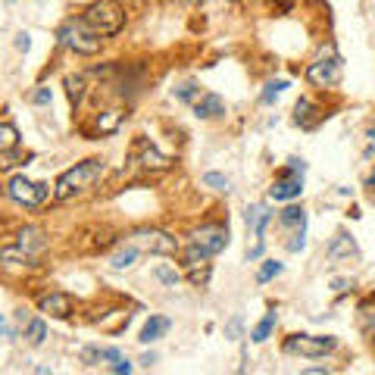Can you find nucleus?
Returning <instances> with one entry per match:
<instances>
[{
  "instance_id": "1",
  "label": "nucleus",
  "mask_w": 375,
  "mask_h": 375,
  "mask_svg": "<svg viewBox=\"0 0 375 375\" xmlns=\"http://www.w3.org/2000/svg\"><path fill=\"white\" fill-rule=\"evenodd\" d=\"M100 175H103V162H100V160L75 162L72 169H66V172L60 175L53 197H56V200H69V197H75V194H81V191H88V188L97 185Z\"/></svg>"
},
{
  "instance_id": "2",
  "label": "nucleus",
  "mask_w": 375,
  "mask_h": 375,
  "mask_svg": "<svg viewBox=\"0 0 375 375\" xmlns=\"http://www.w3.org/2000/svg\"><path fill=\"white\" fill-rule=\"evenodd\" d=\"M81 19H85L88 28H94L100 38H106V35H116V31L122 28L125 12H122V6H119V0H94Z\"/></svg>"
},
{
  "instance_id": "3",
  "label": "nucleus",
  "mask_w": 375,
  "mask_h": 375,
  "mask_svg": "<svg viewBox=\"0 0 375 375\" xmlns=\"http://www.w3.org/2000/svg\"><path fill=\"white\" fill-rule=\"evenodd\" d=\"M56 38H60V44H66L69 50H75V53H81V56H91L100 50V35L94 28H88L85 19H69V22H62Z\"/></svg>"
},
{
  "instance_id": "4",
  "label": "nucleus",
  "mask_w": 375,
  "mask_h": 375,
  "mask_svg": "<svg viewBox=\"0 0 375 375\" xmlns=\"http://www.w3.org/2000/svg\"><path fill=\"white\" fill-rule=\"evenodd\" d=\"M44 247H47L44 231L35 228V225H28V228H22L16 235V244H12V247L0 250V256H3V260H12V262H35L38 256L44 253Z\"/></svg>"
},
{
  "instance_id": "5",
  "label": "nucleus",
  "mask_w": 375,
  "mask_h": 375,
  "mask_svg": "<svg viewBox=\"0 0 375 375\" xmlns=\"http://www.w3.org/2000/svg\"><path fill=\"white\" fill-rule=\"evenodd\" d=\"M338 347V338L331 335H291L285 341V353H297V356H306V360H316V356H325Z\"/></svg>"
},
{
  "instance_id": "6",
  "label": "nucleus",
  "mask_w": 375,
  "mask_h": 375,
  "mask_svg": "<svg viewBox=\"0 0 375 375\" xmlns=\"http://www.w3.org/2000/svg\"><path fill=\"white\" fill-rule=\"evenodd\" d=\"M341 72H344V60L335 53V50H328V53H322L316 62H310L306 78H310V85H316V88H331V85L341 81Z\"/></svg>"
},
{
  "instance_id": "7",
  "label": "nucleus",
  "mask_w": 375,
  "mask_h": 375,
  "mask_svg": "<svg viewBox=\"0 0 375 375\" xmlns=\"http://www.w3.org/2000/svg\"><path fill=\"white\" fill-rule=\"evenodd\" d=\"M6 194H10L16 203L22 206H38L47 200V185H41V181H28L25 175H12L10 185H6Z\"/></svg>"
},
{
  "instance_id": "8",
  "label": "nucleus",
  "mask_w": 375,
  "mask_h": 375,
  "mask_svg": "<svg viewBox=\"0 0 375 375\" xmlns=\"http://www.w3.org/2000/svg\"><path fill=\"white\" fill-rule=\"evenodd\" d=\"M191 244H197L206 253H219L228 247V228L225 225H200L197 231H191Z\"/></svg>"
},
{
  "instance_id": "9",
  "label": "nucleus",
  "mask_w": 375,
  "mask_h": 375,
  "mask_svg": "<svg viewBox=\"0 0 375 375\" xmlns=\"http://www.w3.org/2000/svg\"><path fill=\"white\" fill-rule=\"evenodd\" d=\"M303 191V172H294V169H281V175L272 181L269 188V197L272 200H294Z\"/></svg>"
},
{
  "instance_id": "10",
  "label": "nucleus",
  "mask_w": 375,
  "mask_h": 375,
  "mask_svg": "<svg viewBox=\"0 0 375 375\" xmlns=\"http://www.w3.org/2000/svg\"><path fill=\"white\" fill-rule=\"evenodd\" d=\"M185 269L191 272L194 285H206V278H210V253L200 250L197 244H191V247L185 250Z\"/></svg>"
},
{
  "instance_id": "11",
  "label": "nucleus",
  "mask_w": 375,
  "mask_h": 375,
  "mask_svg": "<svg viewBox=\"0 0 375 375\" xmlns=\"http://www.w3.org/2000/svg\"><path fill=\"white\" fill-rule=\"evenodd\" d=\"M135 244L141 250H150V253H175L178 250V244H175V238H169L166 231H138L135 235Z\"/></svg>"
},
{
  "instance_id": "12",
  "label": "nucleus",
  "mask_w": 375,
  "mask_h": 375,
  "mask_svg": "<svg viewBox=\"0 0 375 375\" xmlns=\"http://www.w3.org/2000/svg\"><path fill=\"white\" fill-rule=\"evenodd\" d=\"M135 162H141V166L150 169V172H166V169L172 166V160H169V156H162L160 150H156L153 144H147L144 138L135 144Z\"/></svg>"
},
{
  "instance_id": "13",
  "label": "nucleus",
  "mask_w": 375,
  "mask_h": 375,
  "mask_svg": "<svg viewBox=\"0 0 375 375\" xmlns=\"http://www.w3.org/2000/svg\"><path fill=\"white\" fill-rule=\"evenodd\" d=\"M38 306H41L44 316L66 319L69 312H72V297H69V294H62V291H50V294H44Z\"/></svg>"
},
{
  "instance_id": "14",
  "label": "nucleus",
  "mask_w": 375,
  "mask_h": 375,
  "mask_svg": "<svg viewBox=\"0 0 375 375\" xmlns=\"http://www.w3.org/2000/svg\"><path fill=\"white\" fill-rule=\"evenodd\" d=\"M225 112V100L219 97V94H200L197 100H194V116L197 119H216Z\"/></svg>"
},
{
  "instance_id": "15",
  "label": "nucleus",
  "mask_w": 375,
  "mask_h": 375,
  "mask_svg": "<svg viewBox=\"0 0 375 375\" xmlns=\"http://www.w3.org/2000/svg\"><path fill=\"white\" fill-rule=\"evenodd\" d=\"M269 219H272V212H269L266 203H253V206H247V212H244V222H247V228L253 231L256 238H262V231H266Z\"/></svg>"
},
{
  "instance_id": "16",
  "label": "nucleus",
  "mask_w": 375,
  "mask_h": 375,
  "mask_svg": "<svg viewBox=\"0 0 375 375\" xmlns=\"http://www.w3.org/2000/svg\"><path fill=\"white\" fill-rule=\"evenodd\" d=\"M169 325H172V322H169L166 316H150V319H147V325L141 328V338H138V341H141V344H153V341H160V338L169 331Z\"/></svg>"
},
{
  "instance_id": "17",
  "label": "nucleus",
  "mask_w": 375,
  "mask_h": 375,
  "mask_svg": "<svg viewBox=\"0 0 375 375\" xmlns=\"http://www.w3.org/2000/svg\"><path fill=\"white\" fill-rule=\"evenodd\" d=\"M122 110H106L97 116V122H94V135H112V131L122 125Z\"/></svg>"
},
{
  "instance_id": "18",
  "label": "nucleus",
  "mask_w": 375,
  "mask_h": 375,
  "mask_svg": "<svg viewBox=\"0 0 375 375\" xmlns=\"http://www.w3.org/2000/svg\"><path fill=\"white\" fill-rule=\"evenodd\" d=\"M325 253L331 256V260H341V256H356V244H353V238L350 235H335V241L328 244V250Z\"/></svg>"
},
{
  "instance_id": "19",
  "label": "nucleus",
  "mask_w": 375,
  "mask_h": 375,
  "mask_svg": "<svg viewBox=\"0 0 375 375\" xmlns=\"http://www.w3.org/2000/svg\"><path fill=\"white\" fill-rule=\"evenodd\" d=\"M19 147V131L12 122H0V160H6V153Z\"/></svg>"
},
{
  "instance_id": "20",
  "label": "nucleus",
  "mask_w": 375,
  "mask_h": 375,
  "mask_svg": "<svg viewBox=\"0 0 375 375\" xmlns=\"http://www.w3.org/2000/svg\"><path fill=\"white\" fill-rule=\"evenodd\" d=\"M138 253H141V247H138L135 241L125 244V247L119 250V253H112L110 266H112V269H119V272H122V269H131V266H135V260H138Z\"/></svg>"
},
{
  "instance_id": "21",
  "label": "nucleus",
  "mask_w": 375,
  "mask_h": 375,
  "mask_svg": "<svg viewBox=\"0 0 375 375\" xmlns=\"http://www.w3.org/2000/svg\"><path fill=\"white\" fill-rule=\"evenodd\" d=\"M312 112H316V106L310 103V100H297V106H294V122L297 125H303V128H312V125H316V116H312Z\"/></svg>"
},
{
  "instance_id": "22",
  "label": "nucleus",
  "mask_w": 375,
  "mask_h": 375,
  "mask_svg": "<svg viewBox=\"0 0 375 375\" xmlns=\"http://www.w3.org/2000/svg\"><path fill=\"white\" fill-rule=\"evenodd\" d=\"M275 319H278V316H275V310H269L266 316H262V322L256 325L253 331H250V341H256V344H262V341H266V338L272 335V328H275Z\"/></svg>"
},
{
  "instance_id": "23",
  "label": "nucleus",
  "mask_w": 375,
  "mask_h": 375,
  "mask_svg": "<svg viewBox=\"0 0 375 375\" xmlns=\"http://www.w3.org/2000/svg\"><path fill=\"white\" fill-rule=\"evenodd\" d=\"M25 338H28L31 347H41L44 338H47V325H44V319H31V322H28V331H25Z\"/></svg>"
},
{
  "instance_id": "24",
  "label": "nucleus",
  "mask_w": 375,
  "mask_h": 375,
  "mask_svg": "<svg viewBox=\"0 0 375 375\" xmlns=\"http://www.w3.org/2000/svg\"><path fill=\"white\" fill-rule=\"evenodd\" d=\"M66 88H69V100H72V103H81V97H85V78H81V75H69Z\"/></svg>"
},
{
  "instance_id": "25",
  "label": "nucleus",
  "mask_w": 375,
  "mask_h": 375,
  "mask_svg": "<svg viewBox=\"0 0 375 375\" xmlns=\"http://www.w3.org/2000/svg\"><path fill=\"white\" fill-rule=\"evenodd\" d=\"M285 88H288V81H269V85H266V91H262L260 94V100H262V103H272V100H278L281 97V94H285Z\"/></svg>"
},
{
  "instance_id": "26",
  "label": "nucleus",
  "mask_w": 375,
  "mask_h": 375,
  "mask_svg": "<svg viewBox=\"0 0 375 375\" xmlns=\"http://www.w3.org/2000/svg\"><path fill=\"white\" fill-rule=\"evenodd\" d=\"M278 222L281 225H303L306 216H303V210H300V206H288V210H281Z\"/></svg>"
},
{
  "instance_id": "27",
  "label": "nucleus",
  "mask_w": 375,
  "mask_h": 375,
  "mask_svg": "<svg viewBox=\"0 0 375 375\" xmlns=\"http://www.w3.org/2000/svg\"><path fill=\"white\" fill-rule=\"evenodd\" d=\"M360 312H362V325H366V331L369 335H375V297H369L366 303L360 306Z\"/></svg>"
},
{
  "instance_id": "28",
  "label": "nucleus",
  "mask_w": 375,
  "mask_h": 375,
  "mask_svg": "<svg viewBox=\"0 0 375 375\" xmlns=\"http://www.w3.org/2000/svg\"><path fill=\"white\" fill-rule=\"evenodd\" d=\"M175 97H178V100H185V103H194V100L200 97V88L194 85V81H185V85H178V88H175Z\"/></svg>"
},
{
  "instance_id": "29",
  "label": "nucleus",
  "mask_w": 375,
  "mask_h": 375,
  "mask_svg": "<svg viewBox=\"0 0 375 375\" xmlns=\"http://www.w3.org/2000/svg\"><path fill=\"white\" fill-rule=\"evenodd\" d=\"M203 185L212 188V191H228L231 181L225 178V175H219V172H206V175H203Z\"/></svg>"
},
{
  "instance_id": "30",
  "label": "nucleus",
  "mask_w": 375,
  "mask_h": 375,
  "mask_svg": "<svg viewBox=\"0 0 375 375\" xmlns=\"http://www.w3.org/2000/svg\"><path fill=\"white\" fill-rule=\"evenodd\" d=\"M275 275H281V262H262V269L260 272H256V281H260V285H266V281H272Z\"/></svg>"
},
{
  "instance_id": "31",
  "label": "nucleus",
  "mask_w": 375,
  "mask_h": 375,
  "mask_svg": "<svg viewBox=\"0 0 375 375\" xmlns=\"http://www.w3.org/2000/svg\"><path fill=\"white\" fill-rule=\"evenodd\" d=\"M153 275L162 281V285H169V288H175V285H178V278H181V275L175 272V269H169V266H156Z\"/></svg>"
},
{
  "instance_id": "32",
  "label": "nucleus",
  "mask_w": 375,
  "mask_h": 375,
  "mask_svg": "<svg viewBox=\"0 0 375 375\" xmlns=\"http://www.w3.org/2000/svg\"><path fill=\"white\" fill-rule=\"evenodd\" d=\"M110 369H112L116 375H128V372H131V362H128V360H116Z\"/></svg>"
},
{
  "instance_id": "33",
  "label": "nucleus",
  "mask_w": 375,
  "mask_h": 375,
  "mask_svg": "<svg viewBox=\"0 0 375 375\" xmlns=\"http://www.w3.org/2000/svg\"><path fill=\"white\" fill-rule=\"evenodd\" d=\"M225 335H228V338H238V335H241V316H235V319H231V322H228V328H225Z\"/></svg>"
},
{
  "instance_id": "34",
  "label": "nucleus",
  "mask_w": 375,
  "mask_h": 375,
  "mask_svg": "<svg viewBox=\"0 0 375 375\" xmlns=\"http://www.w3.org/2000/svg\"><path fill=\"white\" fill-rule=\"evenodd\" d=\"M35 103H50V88H41V91H35Z\"/></svg>"
},
{
  "instance_id": "35",
  "label": "nucleus",
  "mask_w": 375,
  "mask_h": 375,
  "mask_svg": "<svg viewBox=\"0 0 375 375\" xmlns=\"http://www.w3.org/2000/svg\"><path fill=\"white\" fill-rule=\"evenodd\" d=\"M16 47H19V50H28V47H31L28 35H16Z\"/></svg>"
},
{
  "instance_id": "36",
  "label": "nucleus",
  "mask_w": 375,
  "mask_h": 375,
  "mask_svg": "<svg viewBox=\"0 0 375 375\" xmlns=\"http://www.w3.org/2000/svg\"><path fill=\"white\" fill-rule=\"evenodd\" d=\"M175 3H197V0H175Z\"/></svg>"
},
{
  "instance_id": "37",
  "label": "nucleus",
  "mask_w": 375,
  "mask_h": 375,
  "mask_svg": "<svg viewBox=\"0 0 375 375\" xmlns=\"http://www.w3.org/2000/svg\"><path fill=\"white\" fill-rule=\"evenodd\" d=\"M369 181H372V185H375V172H372V175H369Z\"/></svg>"
},
{
  "instance_id": "38",
  "label": "nucleus",
  "mask_w": 375,
  "mask_h": 375,
  "mask_svg": "<svg viewBox=\"0 0 375 375\" xmlns=\"http://www.w3.org/2000/svg\"><path fill=\"white\" fill-rule=\"evenodd\" d=\"M0 335H3V319H0Z\"/></svg>"
},
{
  "instance_id": "39",
  "label": "nucleus",
  "mask_w": 375,
  "mask_h": 375,
  "mask_svg": "<svg viewBox=\"0 0 375 375\" xmlns=\"http://www.w3.org/2000/svg\"><path fill=\"white\" fill-rule=\"evenodd\" d=\"M372 147H375V135H372Z\"/></svg>"
}]
</instances>
